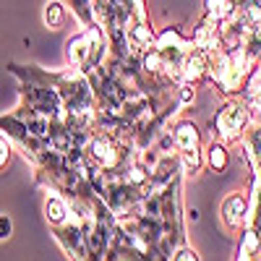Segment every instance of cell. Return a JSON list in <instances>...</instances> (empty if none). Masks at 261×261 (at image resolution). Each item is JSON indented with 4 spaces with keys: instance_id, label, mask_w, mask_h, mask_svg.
Here are the masks:
<instances>
[{
    "instance_id": "cell-1",
    "label": "cell",
    "mask_w": 261,
    "mask_h": 261,
    "mask_svg": "<svg viewBox=\"0 0 261 261\" xmlns=\"http://www.w3.org/2000/svg\"><path fill=\"white\" fill-rule=\"evenodd\" d=\"M220 128L225 130V134H238L243 125H246V113H243V107H238V105H230V107H225L222 110V115H220Z\"/></svg>"
},
{
    "instance_id": "cell-2",
    "label": "cell",
    "mask_w": 261,
    "mask_h": 261,
    "mask_svg": "<svg viewBox=\"0 0 261 261\" xmlns=\"http://www.w3.org/2000/svg\"><path fill=\"white\" fill-rule=\"evenodd\" d=\"M225 222L230 225V227H235V225H241L243 222V214H246V199L243 196H230V199L225 201Z\"/></svg>"
},
{
    "instance_id": "cell-3",
    "label": "cell",
    "mask_w": 261,
    "mask_h": 261,
    "mask_svg": "<svg viewBox=\"0 0 261 261\" xmlns=\"http://www.w3.org/2000/svg\"><path fill=\"white\" fill-rule=\"evenodd\" d=\"M92 157L102 165H115L118 154H115V146L107 141V139H94L92 141Z\"/></svg>"
},
{
    "instance_id": "cell-4",
    "label": "cell",
    "mask_w": 261,
    "mask_h": 261,
    "mask_svg": "<svg viewBox=\"0 0 261 261\" xmlns=\"http://www.w3.org/2000/svg\"><path fill=\"white\" fill-rule=\"evenodd\" d=\"M175 144H178L183 151L196 149V144H199V134H196V128H193L191 123H183V125L178 128V134H175Z\"/></svg>"
},
{
    "instance_id": "cell-5",
    "label": "cell",
    "mask_w": 261,
    "mask_h": 261,
    "mask_svg": "<svg viewBox=\"0 0 261 261\" xmlns=\"http://www.w3.org/2000/svg\"><path fill=\"white\" fill-rule=\"evenodd\" d=\"M204 65H206L204 53H193V55L186 60V76H188V79H199L201 71H204Z\"/></svg>"
},
{
    "instance_id": "cell-6",
    "label": "cell",
    "mask_w": 261,
    "mask_h": 261,
    "mask_svg": "<svg viewBox=\"0 0 261 261\" xmlns=\"http://www.w3.org/2000/svg\"><path fill=\"white\" fill-rule=\"evenodd\" d=\"M45 21H47V27L58 29L63 24V6L60 3H50L47 11H45Z\"/></svg>"
},
{
    "instance_id": "cell-7",
    "label": "cell",
    "mask_w": 261,
    "mask_h": 261,
    "mask_svg": "<svg viewBox=\"0 0 261 261\" xmlns=\"http://www.w3.org/2000/svg\"><path fill=\"white\" fill-rule=\"evenodd\" d=\"M47 214H50L53 222H63V217H65V204H63L60 199H47Z\"/></svg>"
},
{
    "instance_id": "cell-8",
    "label": "cell",
    "mask_w": 261,
    "mask_h": 261,
    "mask_svg": "<svg viewBox=\"0 0 261 261\" xmlns=\"http://www.w3.org/2000/svg\"><path fill=\"white\" fill-rule=\"evenodd\" d=\"M209 160H212V165H214L217 170H222V167H225V162H227L225 149H222V146H212V149H209Z\"/></svg>"
},
{
    "instance_id": "cell-9",
    "label": "cell",
    "mask_w": 261,
    "mask_h": 261,
    "mask_svg": "<svg viewBox=\"0 0 261 261\" xmlns=\"http://www.w3.org/2000/svg\"><path fill=\"white\" fill-rule=\"evenodd\" d=\"M206 8L214 13V16H225L230 11V0H206Z\"/></svg>"
},
{
    "instance_id": "cell-10",
    "label": "cell",
    "mask_w": 261,
    "mask_h": 261,
    "mask_svg": "<svg viewBox=\"0 0 261 261\" xmlns=\"http://www.w3.org/2000/svg\"><path fill=\"white\" fill-rule=\"evenodd\" d=\"M144 68H146V71H151V73H157V71L162 68V55H160V53L146 55V58H144Z\"/></svg>"
},
{
    "instance_id": "cell-11",
    "label": "cell",
    "mask_w": 261,
    "mask_h": 261,
    "mask_svg": "<svg viewBox=\"0 0 261 261\" xmlns=\"http://www.w3.org/2000/svg\"><path fill=\"white\" fill-rule=\"evenodd\" d=\"M134 39H139V42H144V45H151V29L149 27H136L134 29Z\"/></svg>"
},
{
    "instance_id": "cell-12",
    "label": "cell",
    "mask_w": 261,
    "mask_h": 261,
    "mask_svg": "<svg viewBox=\"0 0 261 261\" xmlns=\"http://www.w3.org/2000/svg\"><path fill=\"white\" fill-rule=\"evenodd\" d=\"M183 162H186V170H196L199 167V151L196 149H188V151H183Z\"/></svg>"
},
{
    "instance_id": "cell-13",
    "label": "cell",
    "mask_w": 261,
    "mask_h": 261,
    "mask_svg": "<svg viewBox=\"0 0 261 261\" xmlns=\"http://www.w3.org/2000/svg\"><path fill=\"white\" fill-rule=\"evenodd\" d=\"M128 180H134V183H144V180H146L144 167H130V170H128Z\"/></svg>"
},
{
    "instance_id": "cell-14",
    "label": "cell",
    "mask_w": 261,
    "mask_h": 261,
    "mask_svg": "<svg viewBox=\"0 0 261 261\" xmlns=\"http://www.w3.org/2000/svg\"><path fill=\"white\" fill-rule=\"evenodd\" d=\"M8 235H11V220L6 214H0V241H6Z\"/></svg>"
},
{
    "instance_id": "cell-15",
    "label": "cell",
    "mask_w": 261,
    "mask_h": 261,
    "mask_svg": "<svg viewBox=\"0 0 261 261\" xmlns=\"http://www.w3.org/2000/svg\"><path fill=\"white\" fill-rule=\"evenodd\" d=\"M258 246V238H256V232H248L246 235V243H243V256L248 253V251H253Z\"/></svg>"
},
{
    "instance_id": "cell-16",
    "label": "cell",
    "mask_w": 261,
    "mask_h": 261,
    "mask_svg": "<svg viewBox=\"0 0 261 261\" xmlns=\"http://www.w3.org/2000/svg\"><path fill=\"white\" fill-rule=\"evenodd\" d=\"M6 162H8V144L0 139V167H3Z\"/></svg>"
},
{
    "instance_id": "cell-17",
    "label": "cell",
    "mask_w": 261,
    "mask_h": 261,
    "mask_svg": "<svg viewBox=\"0 0 261 261\" xmlns=\"http://www.w3.org/2000/svg\"><path fill=\"white\" fill-rule=\"evenodd\" d=\"M175 258H180V261H191V258H196V253H193V251H180Z\"/></svg>"
},
{
    "instance_id": "cell-18",
    "label": "cell",
    "mask_w": 261,
    "mask_h": 261,
    "mask_svg": "<svg viewBox=\"0 0 261 261\" xmlns=\"http://www.w3.org/2000/svg\"><path fill=\"white\" fill-rule=\"evenodd\" d=\"M183 102H191V89H188V86L183 89Z\"/></svg>"
}]
</instances>
